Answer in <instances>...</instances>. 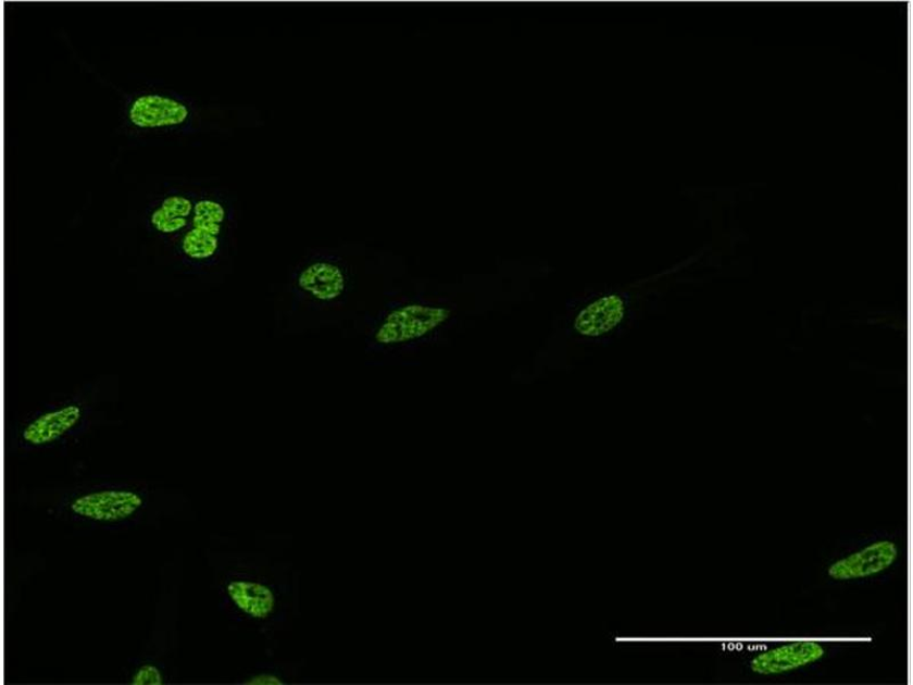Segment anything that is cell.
<instances>
[{
  "label": "cell",
  "mask_w": 913,
  "mask_h": 685,
  "mask_svg": "<svg viewBox=\"0 0 913 685\" xmlns=\"http://www.w3.org/2000/svg\"><path fill=\"white\" fill-rule=\"evenodd\" d=\"M897 557L898 548L895 543H875L861 552L833 564L829 569V576L837 581L873 576L892 565Z\"/></svg>",
  "instance_id": "cell-4"
},
{
  "label": "cell",
  "mask_w": 913,
  "mask_h": 685,
  "mask_svg": "<svg viewBox=\"0 0 913 685\" xmlns=\"http://www.w3.org/2000/svg\"><path fill=\"white\" fill-rule=\"evenodd\" d=\"M625 311L621 296L601 297L579 312L575 320V328L583 336L600 337L622 324Z\"/></svg>",
  "instance_id": "cell-6"
},
{
  "label": "cell",
  "mask_w": 913,
  "mask_h": 685,
  "mask_svg": "<svg viewBox=\"0 0 913 685\" xmlns=\"http://www.w3.org/2000/svg\"><path fill=\"white\" fill-rule=\"evenodd\" d=\"M82 410L77 406H66L52 413L45 414L29 424L23 431V439L27 443L40 446L51 444L64 436L80 420Z\"/></svg>",
  "instance_id": "cell-9"
},
{
  "label": "cell",
  "mask_w": 913,
  "mask_h": 685,
  "mask_svg": "<svg viewBox=\"0 0 913 685\" xmlns=\"http://www.w3.org/2000/svg\"><path fill=\"white\" fill-rule=\"evenodd\" d=\"M129 114L137 127L153 128L182 124L188 119L189 111L172 99L149 96L136 100Z\"/></svg>",
  "instance_id": "cell-7"
},
{
  "label": "cell",
  "mask_w": 913,
  "mask_h": 685,
  "mask_svg": "<svg viewBox=\"0 0 913 685\" xmlns=\"http://www.w3.org/2000/svg\"><path fill=\"white\" fill-rule=\"evenodd\" d=\"M284 680L278 677L277 675L273 674H261L253 678H250L246 682V684H254V685H280L284 684Z\"/></svg>",
  "instance_id": "cell-14"
},
{
  "label": "cell",
  "mask_w": 913,
  "mask_h": 685,
  "mask_svg": "<svg viewBox=\"0 0 913 685\" xmlns=\"http://www.w3.org/2000/svg\"><path fill=\"white\" fill-rule=\"evenodd\" d=\"M451 311L441 306L421 301H405L384 313L372 331V342L382 349L415 345L442 325Z\"/></svg>",
  "instance_id": "cell-1"
},
{
  "label": "cell",
  "mask_w": 913,
  "mask_h": 685,
  "mask_svg": "<svg viewBox=\"0 0 913 685\" xmlns=\"http://www.w3.org/2000/svg\"><path fill=\"white\" fill-rule=\"evenodd\" d=\"M218 247V236L201 231V228H193L183 239V250L191 259L202 260L209 259L215 254Z\"/></svg>",
  "instance_id": "cell-11"
},
{
  "label": "cell",
  "mask_w": 913,
  "mask_h": 685,
  "mask_svg": "<svg viewBox=\"0 0 913 685\" xmlns=\"http://www.w3.org/2000/svg\"><path fill=\"white\" fill-rule=\"evenodd\" d=\"M143 505L142 498L132 491L110 490L77 498L74 513L96 521H122L133 515Z\"/></svg>",
  "instance_id": "cell-3"
},
{
  "label": "cell",
  "mask_w": 913,
  "mask_h": 685,
  "mask_svg": "<svg viewBox=\"0 0 913 685\" xmlns=\"http://www.w3.org/2000/svg\"><path fill=\"white\" fill-rule=\"evenodd\" d=\"M192 211L191 202L182 197L167 198L162 209L153 213L151 222L158 232L173 234L187 225V217Z\"/></svg>",
  "instance_id": "cell-10"
},
{
  "label": "cell",
  "mask_w": 913,
  "mask_h": 685,
  "mask_svg": "<svg viewBox=\"0 0 913 685\" xmlns=\"http://www.w3.org/2000/svg\"><path fill=\"white\" fill-rule=\"evenodd\" d=\"M824 655L825 649L816 643H793L759 655L750 669L762 675L781 674L812 664Z\"/></svg>",
  "instance_id": "cell-5"
},
{
  "label": "cell",
  "mask_w": 913,
  "mask_h": 685,
  "mask_svg": "<svg viewBox=\"0 0 913 685\" xmlns=\"http://www.w3.org/2000/svg\"><path fill=\"white\" fill-rule=\"evenodd\" d=\"M132 684L134 685H163L164 678L162 673L151 665L142 667L134 674Z\"/></svg>",
  "instance_id": "cell-13"
},
{
  "label": "cell",
  "mask_w": 913,
  "mask_h": 685,
  "mask_svg": "<svg viewBox=\"0 0 913 685\" xmlns=\"http://www.w3.org/2000/svg\"><path fill=\"white\" fill-rule=\"evenodd\" d=\"M226 591L235 606L254 620H267L277 608L276 593L262 583L233 581L227 584Z\"/></svg>",
  "instance_id": "cell-8"
},
{
  "label": "cell",
  "mask_w": 913,
  "mask_h": 685,
  "mask_svg": "<svg viewBox=\"0 0 913 685\" xmlns=\"http://www.w3.org/2000/svg\"><path fill=\"white\" fill-rule=\"evenodd\" d=\"M225 219V211L217 202L204 200L195 205V228L210 232L216 236L221 232V223Z\"/></svg>",
  "instance_id": "cell-12"
},
{
  "label": "cell",
  "mask_w": 913,
  "mask_h": 685,
  "mask_svg": "<svg viewBox=\"0 0 913 685\" xmlns=\"http://www.w3.org/2000/svg\"><path fill=\"white\" fill-rule=\"evenodd\" d=\"M293 289L314 307H332L347 295L349 277L345 267L328 260H315L297 272Z\"/></svg>",
  "instance_id": "cell-2"
}]
</instances>
